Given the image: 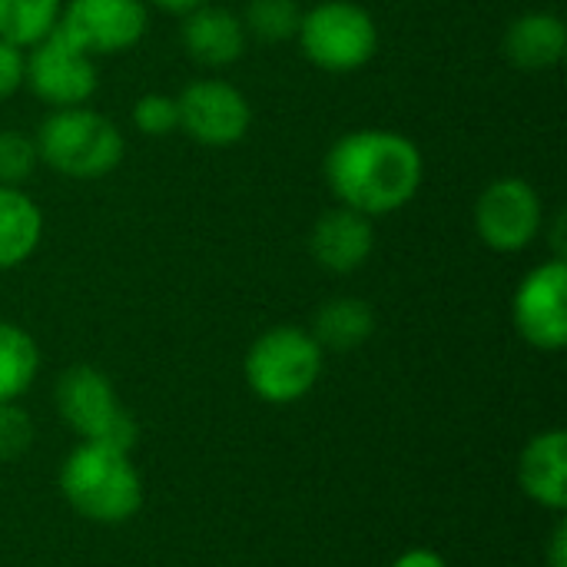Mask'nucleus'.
I'll return each mask as SVG.
<instances>
[{
	"label": "nucleus",
	"instance_id": "nucleus-15",
	"mask_svg": "<svg viewBox=\"0 0 567 567\" xmlns=\"http://www.w3.org/2000/svg\"><path fill=\"white\" fill-rule=\"evenodd\" d=\"M567 50V27L558 13H522L505 30V56L522 70H551Z\"/></svg>",
	"mask_w": 567,
	"mask_h": 567
},
{
	"label": "nucleus",
	"instance_id": "nucleus-20",
	"mask_svg": "<svg viewBox=\"0 0 567 567\" xmlns=\"http://www.w3.org/2000/svg\"><path fill=\"white\" fill-rule=\"evenodd\" d=\"M302 20V7L296 0H249L243 10L246 37H256L262 43H282L292 40Z\"/></svg>",
	"mask_w": 567,
	"mask_h": 567
},
{
	"label": "nucleus",
	"instance_id": "nucleus-10",
	"mask_svg": "<svg viewBox=\"0 0 567 567\" xmlns=\"http://www.w3.org/2000/svg\"><path fill=\"white\" fill-rule=\"evenodd\" d=\"M515 329L522 339L542 352H561L567 346V262L548 259L535 266L515 299H512Z\"/></svg>",
	"mask_w": 567,
	"mask_h": 567
},
{
	"label": "nucleus",
	"instance_id": "nucleus-14",
	"mask_svg": "<svg viewBox=\"0 0 567 567\" xmlns=\"http://www.w3.org/2000/svg\"><path fill=\"white\" fill-rule=\"evenodd\" d=\"M183 50L203 63V66H229L246 53V27L243 17L216 7V3H203L189 13H183Z\"/></svg>",
	"mask_w": 567,
	"mask_h": 567
},
{
	"label": "nucleus",
	"instance_id": "nucleus-9",
	"mask_svg": "<svg viewBox=\"0 0 567 567\" xmlns=\"http://www.w3.org/2000/svg\"><path fill=\"white\" fill-rule=\"evenodd\" d=\"M96 63L90 53H83L73 40H66L60 30L47 33L40 43L27 47V73L23 86L53 110L63 106H83L96 93Z\"/></svg>",
	"mask_w": 567,
	"mask_h": 567
},
{
	"label": "nucleus",
	"instance_id": "nucleus-21",
	"mask_svg": "<svg viewBox=\"0 0 567 567\" xmlns=\"http://www.w3.org/2000/svg\"><path fill=\"white\" fill-rule=\"evenodd\" d=\"M40 163L33 136L20 130H0V186H20Z\"/></svg>",
	"mask_w": 567,
	"mask_h": 567
},
{
	"label": "nucleus",
	"instance_id": "nucleus-8",
	"mask_svg": "<svg viewBox=\"0 0 567 567\" xmlns=\"http://www.w3.org/2000/svg\"><path fill=\"white\" fill-rule=\"evenodd\" d=\"M146 27V0H66L56 23V30L90 56L133 50Z\"/></svg>",
	"mask_w": 567,
	"mask_h": 567
},
{
	"label": "nucleus",
	"instance_id": "nucleus-13",
	"mask_svg": "<svg viewBox=\"0 0 567 567\" xmlns=\"http://www.w3.org/2000/svg\"><path fill=\"white\" fill-rule=\"evenodd\" d=\"M518 485L522 492L548 508V512H565L567 508V432L565 429H548L538 432L518 458Z\"/></svg>",
	"mask_w": 567,
	"mask_h": 567
},
{
	"label": "nucleus",
	"instance_id": "nucleus-4",
	"mask_svg": "<svg viewBox=\"0 0 567 567\" xmlns=\"http://www.w3.org/2000/svg\"><path fill=\"white\" fill-rule=\"evenodd\" d=\"M246 385L269 405H292L312 392L322 375V349L299 326L266 329L246 352Z\"/></svg>",
	"mask_w": 567,
	"mask_h": 567
},
{
	"label": "nucleus",
	"instance_id": "nucleus-12",
	"mask_svg": "<svg viewBox=\"0 0 567 567\" xmlns=\"http://www.w3.org/2000/svg\"><path fill=\"white\" fill-rule=\"evenodd\" d=\"M309 249L312 259L336 276H349L355 269H362L375 249V229L372 219L349 209V206H332L326 209L309 236Z\"/></svg>",
	"mask_w": 567,
	"mask_h": 567
},
{
	"label": "nucleus",
	"instance_id": "nucleus-11",
	"mask_svg": "<svg viewBox=\"0 0 567 567\" xmlns=\"http://www.w3.org/2000/svg\"><path fill=\"white\" fill-rule=\"evenodd\" d=\"M179 130L203 146H233L252 126V106L226 80H196L179 96Z\"/></svg>",
	"mask_w": 567,
	"mask_h": 567
},
{
	"label": "nucleus",
	"instance_id": "nucleus-17",
	"mask_svg": "<svg viewBox=\"0 0 567 567\" xmlns=\"http://www.w3.org/2000/svg\"><path fill=\"white\" fill-rule=\"evenodd\" d=\"M375 332V312L362 299H332L316 312L312 322V339L326 352H352L369 342Z\"/></svg>",
	"mask_w": 567,
	"mask_h": 567
},
{
	"label": "nucleus",
	"instance_id": "nucleus-23",
	"mask_svg": "<svg viewBox=\"0 0 567 567\" xmlns=\"http://www.w3.org/2000/svg\"><path fill=\"white\" fill-rule=\"evenodd\" d=\"M33 445V422L17 402H0V462H17Z\"/></svg>",
	"mask_w": 567,
	"mask_h": 567
},
{
	"label": "nucleus",
	"instance_id": "nucleus-26",
	"mask_svg": "<svg viewBox=\"0 0 567 567\" xmlns=\"http://www.w3.org/2000/svg\"><path fill=\"white\" fill-rule=\"evenodd\" d=\"M545 565L548 567H567V525L558 522L551 538H548V551H545Z\"/></svg>",
	"mask_w": 567,
	"mask_h": 567
},
{
	"label": "nucleus",
	"instance_id": "nucleus-19",
	"mask_svg": "<svg viewBox=\"0 0 567 567\" xmlns=\"http://www.w3.org/2000/svg\"><path fill=\"white\" fill-rule=\"evenodd\" d=\"M63 0H0V40L33 47L60 23Z\"/></svg>",
	"mask_w": 567,
	"mask_h": 567
},
{
	"label": "nucleus",
	"instance_id": "nucleus-1",
	"mask_svg": "<svg viewBox=\"0 0 567 567\" xmlns=\"http://www.w3.org/2000/svg\"><path fill=\"white\" fill-rule=\"evenodd\" d=\"M322 169L339 206L369 219L409 206L425 176L419 146L395 130H352L339 136L329 146Z\"/></svg>",
	"mask_w": 567,
	"mask_h": 567
},
{
	"label": "nucleus",
	"instance_id": "nucleus-3",
	"mask_svg": "<svg viewBox=\"0 0 567 567\" xmlns=\"http://www.w3.org/2000/svg\"><path fill=\"white\" fill-rule=\"evenodd\" d=\"M37 156L53 173L70 179H100L113 173L123 163L126 143L116 123H110L103 113L86 106H63L53 110L37 136Z\"/></svg>",
	"mask_w": 567,
	"mask_h": 567
},
{
	"label": "nucleus",
	"instance_id": "nucleus-18",
	"mask_svg": "<svg viewBox=\"0 0 567 567\" xmlns=\"http://www.w3.org/2000/svg\"><path fill=\"white\" fill-rule=\"evenodd\" d=\"M40 349L33 336L13 322H0V402H17L37 379Z\"/></svg>",
	"mask_w": 567,
	"mask_h": 567
},
{
	"label": "nucleus",
	"instance_id": "nucleus-7",
	"mask_svg": "<svg viewBox=\"0 0 567 567\" xmlns=\"http://www.w3.org/2000/svg\"><path fill=\"white\" fill-rule=\"evenodd\" d=\"M545 226L538 189L522 176H502L488 183L475 203V233L495 252L528 249Z\"/></svg>",
	"mask_w": 567,
	"mask_h": 567
},
{
	"label": "nucleus",
	"instance_id": "nucleus-24",
	"mask_svg": "<svg viewBox=\"0 0 567 567\" xmlns=\"http://www.w3.org/2000/svg\"><path fill=\"white\" fill-rule=\"evenodd\" d=\"M23 73H27V50L0 40V100L13 96L23 86Z\"/></svg>",
	"mask_w": 567,
	"mask_h": 567
},
{
	"label": "nucleus",
	"instance_id": "nucleus-2",
	"mask_svg": "<svg viewBox=\"0 0 567 567\" xmlns=\"http://www.w3.org/2000/svg\"><path fill=\"white\" fill-rule=\"evenodd\" d=\"M60 495L93 525H123L143 508V478L130 452L80 442L60 465Z\"/></svg>",
	"mask_w": 567,
	"mask_h": 567
},
{
	"label": "nucleus",
	"instance_id": "nucleus-22",
	"mask_svg": "<svg viewBox=\"0 0 567 567\" xmlns=\"http://www.w3.org/2000/svg\"><path fill=\"white\" fill-rule=\"evenodd\" d=\"M133 126L143 133V136H169L173 130H179V106H176V96H166V93H143L136 103H133Z\"/></svg>",
	"mask_w": 567,
	"mask_h": 567
},
{
	"label": "nucleus",
	"instance_id": "nucleus-16",
	"mask_svg": "<svg viewBox=\"0 0 567 567\" xmlns=\"http://www.w3.org/2000/svg\"><path fill=\"white\" fill-rule=\"evenodd\" d=\"M43 239V213L20 186H0V269L23 266Z\"/></svg>",
	"mask_w": 567,
	"mask_h": 567
},
{
	"label": "nucleus",
	"instance_id": "nucleus-6",
	"mask_svg": "<svg viewBox=\"0 0 567 567\" xmlns=\"http://www.w3.org/2000/svg\"><path fill=\"white\" fill-rule=\"evenodd\" d=\"M53 402L60 419L83 439L130 452L136 445V419L120 405L113 382L93 365H73L56 379Z\"/></svg>",
	"mask_w": 567,
	"mask_h": 567
},
{
	"label": "nucleus",
	"instance_id": "nucleus-25",
	"mask_svg": "<svg viewBox=\"0 0 567 567\" xmlns=\"http://www.w3.org/2000/svg\"><path fill=\"white\" fill-rule=\"evenodd\" d=\"M392 567H449L445 558L432 548H409L405 555H399Z\"/></svg>",
	"mask_w": 567,
	"mask_h": 567
},
{
	"label": "nucleus",
	"instance_id": "nucleus-5",
	"mask_svg": "<svg viewBox=\"0 0 567 567\" xmlns=\"http://www.w3.org/2000/svg\"><path fill=\"white\" fill-rule=\"evenodd\" d=\"M296 40L302 56L326 73H352L379 50V27L355 0H322L302 10Z\"/></svg>",
	"mask_w": 567,
	"mask_h": 567
},
{
	"label": "nucleus",
	"instance_id": "nucleus-27",
	"mask_svg": "<svg viewBox=\"0 0 567 567\" xmlns=\"http://www.w3.org/2000/svg\"><path fill=\"white\" fill-rule=\"evenodd\" d=\"M146 3H153L159 10H169V13H189V10H196V7H203L209 0H146Z\"/></svg>",
	"mask_w": 567,
	"mask_h": 567
}]
</instances>
